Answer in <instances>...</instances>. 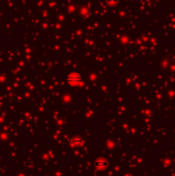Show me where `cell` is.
<instances>
[{
	"instance_id": "1",
	"label": "cell",
	"mask_w": 175,
	"mask_h": 176,
	"mask_svg": "<svg viewBox=\"0 0 175 176\" xmlns=\"http://www.w3.org/2000/svg\"><path fill=\"white\" fill-rule=\"evenodd\" d=\"M82 77L77 73H71L67 77L68 83L72 86H78L82 83Z\"/></svg>"
},
{
	"instance_id": "2",
	"label": "cell",
	"mask_w": 175,
	"mask_h": 176,
	"mask_svg": "<svg viewBox=\"0 0 175 176\" xmlns=\"http://www.w3.org/2000/svg\"><path fill=\"white\" fill-rule=\"evenodd\" d=\"M95 166L98 169H101V170H103V169H106V168L108 167V162L106 159H103V158H100L98 160L96 161L95 162Z\"/></svg>"
}]
</instances>
